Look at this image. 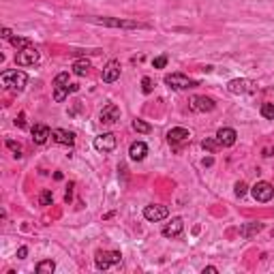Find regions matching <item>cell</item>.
<instances>
[{
	"instance_id": "cell-22",
	"label": "cell",
	"mask_w": 274,
	"mask_h": 274,
	"mask_svg": "<svg viewBox=\"0 0 274 274\" xmlns=\"http://www.w3.org/2000/svg\"><path fill=\"white\" fill-rule=\"evenodd\" d=\"M35 270H37V274H52L54 270H56V263L52 261V259H45V261H39L37 266H35Z\"/></svg>"
},
{
	"instance_id": "cell-35",
	"label": "cell",
	"mask_w": 274,
	"mask_h": 274,
	"mask_svg": "<svg viewBox=\"0 0 274 274\" xmlns=\"http://www.w3.org/2000/svg\"><path fill=\"white\" fill-rule=\"evenodd\" d=\"M3 37H5V39H11V37H13V35H11V30H9V28H3Z\"/></svg>"
},
{
	"instance_id": "cell-34",
	"label": "cell",
	"mask_w": 274,
	"mask_h": 274,
	"mask_svg": "<svg viewBox=\"0 0 274 274\" xmlns=\"http://www.w3.org/2000/svg\"><path fill=\"white\" fill-rule=\"evenodd\" d=\"M206 272H208V274H217L219 270H217L215 266H208V268H204V274H206Z\"/></svg>"
},
{
	"instance_id": "cell-12",
	"label": "cell",
	"mask_w": 274,
	"mask_h": 274,
	"mask_svg": "<svg viewBox=\"0 0 274 274\" xmlns=\"http://www.w3.org/2000/svg\"><path fill=\"white\" fill-rule=\"evenodd\" d=\"M217 107V103L212 101L210 97H191V101H189V109L191 111H212Z\"/></svg>"
},
{
	"instance_id": "cell-16",
	"label": "cell",
	"mask_w": 274,
	"mask_h": 274,
	"mask_svg": "<svg viewBox=\"0 0 274 274\" xmlns=\"http://www.w3.org/2000/svg\"><path fill=\"white\" fill-rule=\"evenodd\" d=\"M217 139H219V144H221L223 148H231L233 144H236L238 133H236L233 129H229V127H223V129H219Z\"/></svg>"
},
{
	"instance_id": "cell-32",
	"label": "cell",
	"mask_w": 274,
	"mask_h": 274,
	"mask_svg": "<svg viewBox=\"0 0 274 274\" xmlns=\"http://www.w3.org/2000/svg\"><path fill=\"white\" fill-rule=\"evenodd\" d=\"M15 125H17V127H22V129L26 127V114H24V111H22V114H19V116H17V120H15Z\"/></svg>"
},
{
	"instance_id": "cell-1",
	"label": "cell",
	"mask_w": 274,
	"mask_h": 274,
	"mask_svg": "<svg viewBox=\"0 0 274 274\" xmlns=\"http://www.w3.org/2000/svg\"><path fill=\"white\" fill-rule=\"evenodd\" d=\"M88 22L107 26V28H125V30H139V28H150V24L137 22V19H120V17H88Z\"/></svg>"
},
{
	"instance_id": "cell-28",
	"label": "cell",
	"mask_w": 274,
	"mask_h": 274,
	"mask_svg": "<svg viewBox=\"0 0 274 274\" xmlns=\"http://www.w3.org/2000/svg\"><path fill=\"white\" fill-rule=\"evenodd\" d=\"M259 111H261V116L266 120H274V105L272 103H263Z\"/></svg>"
},
{
	"instance_id": "cell-25",
	"label": "cell",
	"mask_w": 274,
	"mask_h": 274,
	"mask_svg": "<svg viewBox=\"0 0 274 274\" xmlns=\"http://www.w3.org/2000/svg\"><path fill=\"white\" fill-rule=\"evenodd\" d=\"M52 201H54V193L49 189H45L41 195H39V204H41V206H52Z\"/></svg>"
},
{
	"instance_id": "cell-2",
	"label": "cell",
	"mask_w": 274,
	"mask_h": 274,
	"mask_svg": "<svg viewBox=\"0 0 274 274\" xmlns=\"http://www.w3.org/2000/svg\"><path fill=\"white\" fill-rule=\"evenodd\" d=\"M0 82H3L5 88L13 90V93H22L28 84V75L24 71L19 69H9V71H3V75H0Z\"/></svg>"
},
{
	"instance_id": "cell-26",
	"label": "cell",
	"mask_w": 274,
	"mask_h": 274,
	"mask_svg": "<svg viewBox=\"0 0 274 274\" xmlns=\"http://www.w3.org/2000/svg\"><path fill=\"white\" fill-rule=\"evenodd\" d=\"M5 144H7V148H9V150H13V157H15V159H22V146H19L17 141H13V139H7Z\"/></svg>"
},
{
	"instance_id": "cell-17",
	"label": "cell",
	"mask_w": 274,
	"mask_h": 274,
	"mask_svg": "<svg viewBox=\"0 0 274 274\" xmlns=\"http://www.w3.org/2000/svg\"><path fill=\"white\" fill-rule=\"evenodd\" d=\"M52 139L60 146H73L75 144V133L65 131V129H54L52 131Z\"/></svg>"
},
{
	"instance_id": "cell-20",
	"label": "cell",
	"mask_w": 274,
	"mask_h": 274,
	"mask_svg": "<svg viewBox=\"0 0 274 274\" xmlns=\"http://www.w3.org/2000/svg\"><path fill=\"white\" fill-rule=\"evenodd\" d=\"M146 155H148V146L144 144V141H135V144H131V148H129L131 161H144Z\"/></svg>"
},
{
	"instance_id": "cell-24",
	"label": "cell",
	"mask_w": 274,
	"mask_h": 274,
	"mask_svg": "<svg viewBox=\"0 0 274 274\" xmlns=\"http://www.w3.org/2000/svg\"><path fill=\"white\" fill-rule=\"evenodd\" d=\"M9 41H11L13 47H17V52H19V49H24V47L33 45V43H30V39H26V37H11Z\"/></svg>"
},
{
	"instance_id": "cell-10",
	"label": "cell",
	"mask_w": 274,
	"mask_h": 274,
	"mask_svg": "<svg viewBox=\"0 0 274 274\" xmlns=\"http://www.w3.org/2000/svg\"><path fill=\"white\" fill-rule=\"evenodd\" d=\"M116 146H118V141H116L114 133H101L95 137V148L99 152H114Z\"/></svg>"
},
{
	"instance_id": "cell-19",
	"label": "cell",
	"mask_w": 274,
	"mask_h": 274,
	"mask_svg": "<svg viewBox=\"0 0 274 274\" xmlns=\"http://www.w3.org/2000/svg\"><path fill=\"white\" fill-rule=\"evenodd\" d=\"M263 229V223L259 221H253V223H245V225L240 227V236L245 240H251L253 236H257V233Z\"/></svg>"
},
{
	"instance_id": "cell-29",
	"label": "cell",
	"mask_w": 274,
	"mask_h": 274,
	"mask_svg": "<svg viewBox=\"0 0 274 274\" xmlns=\"http://www.w3.org/2000/svg\"><path fill=\"white\" fill-rule=\"evenodd\" d=\"M165 65H167V56H157L152 60V67L155 69H165Z\"/></svg>"
},
{
	"instance_id": "cell-6",
	"label": "cell",
	"mask_w": 274,
	"mask_h": 274,
	"mask_svg": "<svg viewBox=\"0 0 274 274\" xmlns=\"http://www.w3.org/2000/svg\"><path fill=\"white\" fill-rule=\"evenodd\" d=\"M251 195L255 197V201H261V204H266V201H270V199L274 197V187L270 185V182H266V180H259V182H255V185H253Z\"/></svg>"
},
{
	"instance_id": "cell-30",
	"label": "cell",
	"mask_w": 274,
	"mask_h": 274,
	"mask_svg": "<svg viewBox=\"0 0 274 274\" xmlns=\"http://www.w3.org/2000/svg\"><path fill=\"white\" fill-rule=\"evenodd\" d=\"M247 191H249V189H247L245 182H242V180H240V182H236V197H240V199H242V197L247 195Z\"/></svg>"
},
{
	"instance_id": "cell-7",
	"label": "cell",
	"mask_w": 274,
	"mask_h": 274,
	"mask_svg": "<svg viewBox=\"0 0 274 274\" xmlns=\"http://www.w3.org/2000/svg\"><path fill=\"white\" fill-rule=\"evenodd\" d=\"M165 84H167L169 88H174V90H189V88H195V86H197L195 79H191V77L182 75V73L165 75Z\"/></svg>"
},
{
	"instance_id": "cell-33",
	"label": "cell",
	"mask_w": 274,
	"mask_h": 274,
	"mask_svg": "<svg viewBox=\"0 0 274 274\" xmlns=\"http://www.w3.org/2000/svg\"><path fill=\"white\" fill-rule=\"evenodd\" d=\"M26 255H28V247H19L17 249V259H26Z\"/></svg>"
},
{
	"instance_id": "cell-14",
	"label": "cell",
	"mask_w": 274,
	"mask_h": 274,
	"mask_svg": "<svg viewBox=\"0 0 274 274\" xmlns=\"http://www.w3.org/2000/svg\"><path fill=\"white\" fill-rule=\"evenodd\" d=\"M191 139V131L185 127H174L171 131H167V141L171 146H178V144H185V141Z\"/></svg>"
},
{
	"instance_id": "cell-9",
	"label": "cell",
	"mask_w": 274,
	"mask_h": 274,
	"mask_svg": "<svg viewBox=\"0 0 274 274\" xmlns=\"http://www.w3.org/2000/svg\"><path fill=\"white\" fill-rule=\"evenodd\" d=\"M169 217V210L167 206H161V204H150L144 208V219L150 221V223H159Z\"/></svg>"
},
{
	"instance_id": "cell-11",
	"label": "cell",
	"mask_w": 274,
	"mask_h": 274,
	"mask_svg": "<svg viewBox=\"0 0 274 274\" xmlns=\"http://www.w3.org/2000/svg\"><path fill=\"white\" fill-rule=\"evenodd\" d=\"M120 71H123V67H120L118 60H109V63L103 67V71H101V79H103L105 84H114L120 77Z\"/></svg>"
},
{
	"instance_id": "cell-13",
	"label": "cell",
	"mask_w": 274,
	"mask_h": 274,
	"mask_svg": "<svg viewBox=\"0 0 274 274\" xmlns=\"http://www.w3.org/2000/svg\"><path fill=\"white\" fill-rule=\"evenodd\" d=\"M120 120V107L114 105V103H109L105 105L103 109H101V114H99V123L101 125H114Z\"/></svg>"
},
{
	"instance_id": "cell-15",
	"label": "cell",
	"mask_w": 274,
	"mask_h": 274,
	"mask_svg": "<svg viewBox=\"0 0 274 274\" xmlns=\"http://www.w3.org/2000/svg\"><path fill=\"white\" fill-rule=\"evenodd\" d=\"M182 229H185V221H182L180 217H174L169 223H165L163 236L165 238H180L182 236Z\"/></svg>"
},
{
	"instance_id": "cell-3",
	"label": "cell",
	"mask_w": 274,
	"mask_h": 274,
	"mask_svg": "<svg viewBox=\"0 0 274 274\" xmlns=\"http://www.w3.org/2000/svg\"><path fill=\"white\" fill-rule=\"evenodd\" d=\"M54 101L56 103H63L69 97V93H77L79 86L77 84H69V73H58L54 77Z\"/></svg>"
},
{
	"instance_id": "cell-21",
	"label": "cell",
	"mask_w": 274,
	"mask_h": 274,
	"mask_svg": "<svg viewBox=\"0 0 274 274\" xmlns=\"http://www.w3.org/2000/svg\"><path fill=\"white\" fill-rule=\"evenodd\" d=\"M71 69H73V73H75L77 77H84V75H88V71L93 69V67H90V60L79 58V60H75L73 67H71Z\"/></svg>"
},
{
	"instance_id": "cell-27",
	"label": "cell",
	"mask_w": 274,
	"mask_h": 274,
	"mask_svg": "<svg viewBox=\"0 0 274 274\" xmlns=\"http://www.w3.org/2000/svg\"><path fill=\"white\" fill-rule=\"evenodd\" d=\"M133 129L137 131V133H150V131H152V127L148 125V123H144V120H133Z\"/></svg>"
},
{
	"instance_id": "cell-18",
	"label": "cell",
	"mask_w": 274,
	"mask_h": 274,
	"mask_svg": "<svg viewBox=\"0 0 274 274\" xmlns=\"http://www.w3.org/2000/svg\"><path fill=\"white\" fill-rule=\"evenodd\" d=\"M49 137H52V129H49L47 125H35L33 127V141L37 146H43Z\"/></svg>"
},
{
	"instance_id": "cell-31",
	"label": "cell",
	"mask_w": 274,
	"mask_h": 274,
	"mask_svg": "<svg viewBox=\"0 0 274 274\" xmlns=\"http://www.w3.org/2000/svg\"><path fill=\"white\" fill-rule=\"evenodd\" d=\"M141 90H144V95H150V93H152V79H150V77L141 79Z\"/></svg>"
},
{
	"instance_id": "cell-23",
	"label": "cell",
	"mask_w": 274,
	"mask_h": 274,
	"mask_svg": "<svg viewBox=\"0 0 274 274\" xmlns=\"http://www.w3.org/2000/svg\"><path fill=\"white\" fill-rule=\"evenodd\" d=\"M201 146H204V150H208V152H217L219 148H223L217 137H206L204 141H201Z\"/></svg>"
},
{
	"instance_id": "cell-5",
	"label": "cell",
	"mask_w": 274,
	"mask_h": 274,
	"mask_svg": "<svg viewBox=\"0 0 274 274\" xmlns=\"http://www.w3.org/2000/svg\"><path fill=\"white\" fill-rule=\"evenodd\" d=\"M120 261H123V255L118 251H97V255H95V266L99 270H107Z\"/></svg>"
},
{
	"instance_id": "cell-8",
	"label": "cell",
	"mask_w": 274,
	"mask_h": 274,
	"mask_svg": "<svg viewBox=\"0 0 274 274\" xmlns=\"http://www.w3.org/2000/svg\"><path fill=\"white\" fill-rule=\"evenodd\" d=\"M39 63V49L37 47H24V49H19L17 56H15V65L17 67H33Z\"/></svg>"
},
{
	"instance_id": "cell-4",
	"label": "cell",
	"mask_w": 274,
	"mask_h": 274,
	"mask_svg": "<svg viewBox=\"0 0 274 274\" xmlns=\"http://www.w3.org/2000/svg\"><path fill=\"white\" fill-rule=\"evenodd\" d=\"M227 93H231V95H253V93H257V82L247 79V77L231 79V82L227 84Z\"/></svg>"
}]
</instances>
